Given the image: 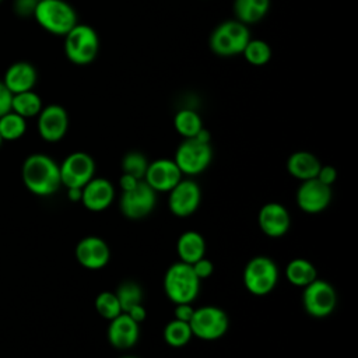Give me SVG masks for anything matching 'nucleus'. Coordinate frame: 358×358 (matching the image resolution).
<instances>
[{
  "instance_id": "nucleus-1",
  "label": "nucleus",
  "mask_w": 358,
  "mask_h": 358,
  "mask_svg": "<svg viewBox=\"0 0 358 358\" xmlns=\"http://www.w3.org/2000/svg\"><path fill=\"white\" fill-rule=\"evenodd\" d=\"M25 187L36 196H50L62 186L59 164L46 154H31L21 168Z\"/></svg>"
},
{
  "instance_id": "nucleus-2",
  "label": "nucleus",
  "mask_w": 358,
  "mask_h": 358,
  "mask_svg": "<svg viewBox=\"0 0 358 358\" xmlns=\"http://www.w3.org/2000/svg\"><path fill=\"white\" fill-rule=\"evenodd\" d=\"M164 291L173 303H192L200 292V280L192 264L172 263L164 275Z\"/></svg>"
},
{
  "instance_id": "nucleus-3",
  "label": "nucleus",
  "mask_w": 358,
  "mask_h": 358,
  "mask_svg": "<svg viewBox=\"0 0 358 358\" xmlns=\"http://www.w3.org/2000/svg\"><path fill=\"white\" fill-rule=\"evenodd\" d=\"M34 18L49 34L64 36L78 21L76 10L64 0H38Z\"/></svg>"
},
{
  "instance_id": "nucleus-4",
  "label": "nucleus",
  "mask_w": 358,
  "mask_h": 358,
  "mask_svg": "<svg viewBox=\"0 0 358 358\" xmlns=\"http://www.w3.org/2000/svg\"><path fill=\"white\" fill-rule=\"evenodd\" d=\"M250 39L248 25L238 20H227L218 24L208 38V46L217 56L231 57L242 55L246 43Z\"/></svg>"
},
{
  "instance_id": "nucleus-5",
  "label": "nucleus",
  "mask_w": 358,
  "mask_h": 358,
  "mask_svg": "<svg viewBox=\"0 0 358 358\" xmlns=\"http://www.w3.org/2000/svg\"><path fill=\"white\" fill-rule=\"evenodd\" d=\"M98 52L99 36L92 27L77 22L64 35V55L71 63L77 66L90 64L95 60Z\"/></svg>"
},
{
  "instance_id": "nucleus-6",
  "label": "nucleus",
  "mask_w": 358,
  "mask_h": 358,
  "mask_svg": "<svg viewBox=\"0 0 358 358\" xmlns=\"http://www.w3.org/2000/svg\"><path fill=\"white\" fill-rule=\"evenodd\" d=\"M277 281V264L267 256H256L250 259L243 268V285L252 295H267L274 289Z\"/></svg>"
},
{
  "instance_id": "nucleus-7",
  "label": "nucleus",
  "mask_w": 358,
  "mask_h": 358,
  "mask_svg": "<svg viewBox=\"0 0 358 358\" xmlns=\"http://www.w3.org/2000/svg\"><path fill=\"white\" fill-rule=\"evenodd\" d=\"M213 159V147L210 143L197 140L196 137L185 138L175 151V164L182 175L196 176L207 169Z\"/></svg>"
},
{
  "instance_id": "nucleus-8",
  "label": "nucleus",
  "mask_w": 358,
  "mask_h": 358,
  "mask_svg": "<svg viewBox=\"0 0 358 358\" xmlns=\"http://www.w3.org/2000/svg\"><path fill=\"white\" fill-rule=\"evenodd\" d=\"M189 326L197 338L213 341L227 333L228 316L221 308L206 305L194 309Z\"/></svg>"
},
{
  "instance_id": "nucleus-9",
  "label": "nucleus",
  "mask_w": 358,
  "mask_h": 358,
  "mask_svg": "<svg viewBox=\"0 0 358 358\" xmlns=\"http://www.w3.org/2000/svg\"><path fill=\"white\" fill-rule=\"evenodd\" d=\"M302 303L309 316L323 319L336 309L337 292L330 282L316 278L303 287Z\"/></svg>"
},
{
  "instance_id": "nucleus-10",
  "label": "nucleus",
  "mask_w": 358,
  "mask_h": 358,
  "mask_svg": "<svg viewBox=\"0 0 358 358\" xmlns=\"http://www.w3.org/2000/svg\"><path fill=\"white\" fill-rule=\"evenodd\" d=\"M157 204V192L144 180H140L133 189L122 192L119 207L122 214L129 220L145 218Z\"/></svg>"
},
{
  "instance_id": "nucleus-11",
  "label": "nucleus",
  "mask_w": 358,
  "mask_h": 358,
  "mask_svg": "<svg viewBox=\"0 0 358 358\" xmlns=\"http://www.w3.org/2000/svg\"><path fill=\"white\" fill-rule=\"evenodd\" d=\"M62 185L67 187H83L95 173L94 158L84 151L69 154L59 165Z\"/></svg>"
},
{
  "instance_id": "nucleus-12",
  "label": "nucleus",
  "mask_w": 358,
  "mask_h": 358,
  "mask_svg": "<svg viewBox=\"0 0 358 358\" xmlns=\"http://www.w3.org/2000/svg\"><path fill=\"white\" fill-rule=\"evenodd\" d=\"M201 190L193 179H180L171 190L168 207L179 218L192 215L200 206Z\"/></svg>"
},
{
  "instance_id": "nucleus-13",
  "label": "nucleus",
  "mask_w": 358,
  "mask_h": 358,
  "mask_svg": "<svg viewBox=\"0 0 358 358\" xmlns=\"http://www.w3.org/2000/svg\"><path fill=\"white\" fill-rule=\"evenodd\" d=\"M298 207L308 214H317L326 210L331 201V186H327L316 178L303 180L295 194Z\"/></svg>"
},
{
  "instance_id": "nucleus-14",
  "label": "nucleus",
  "mask_w": 358,
  "mask_h": 358,
  "mask_svg": "<svg viewBox=\"0 0 358 358\" xmlns=\"http://www.w3.org/2000/svg\"><path fill=\"white\" fill-rule=\"evenodd\" d=\"M38 133L48 143L60 141L69 129L67 110L57 103H50L38 113Z\"/></svg>"
},
{
  "instance_id": "nucleus-15",
  "label": "nucleus",
  "mask_w": 358,
  "mask_h": 358,
  "mask_svg": "<svg viewBox=\"0 0 358 358\" xmlns=\"http://www.w3.org/2000/svg\"><path fill=\"white\" fill-rule=\"evenodd\" d=\"M182 179V172L173 159L159 158L148 162L144 182L155 192H169Z\"/></svg>"
},
{
  "instance_id": "nucleus-16",
  "label": "nucleus",
  "mask_w": 358,
  "mask_h": 358,
  "mask_svg": "<svg viewBox=\"0 0 358 358\" xmlns=\"http://www.w3.org/2000/svg\"><path fill=\"white\" fill-rule=\"evenodd\" d=\"M77 262L88 270H99L105 267L110 259L108 243L99 236H85L76 246Z\"/></svg>"
},
{
  "instance_id": "nucleus-17",
  "label": "nucleus",
  "mask_w": 358,
  "mask_h": 358,
  "mask_svg": "<svg viewBox=\"0 0 358 358\" xmlns=\"http://www.w3.org/2000/svg\"><path fill=\"white\" fill-rule=\"evenodd\" d=\"M257 222L264 235L270 238H280L288 232L291 227V215L282 204L270 201L260 207Z\"/></svg>"
},
{
  "instance_id": "nucleus-18",
  "label": "nucleus",
  "mask_w": 358,
  "mask_h": 358,
  "mask_svg": "<svg viewBox=\"0 0 358 358\" xmlns=\"http://www.w3.org/2000/svg\"><path fill=\"white\" fill-rule=\"evenodd\" d=\"M106 336L110 345L119 350H127L137 343L140 336V324L127 313L122 312L109 320Z\"/></svg>"
},
{
  "instance_id": "nucleus-19",
  "label": "nucleus",
  "mask_w": 358,
  "mask_h": 358,
  "mask_svg": "<svg viewBox=\"0 0 358 358\" xmlns=\"http://www.w3.org/2000/svg\"><path fill=\"white\" fill-rule=\"evenodd\" d=\"M115 199V187L105 178H92L83 186L81 203L90 211L106 210Z\"/></svg>"
},
{
  "instance_id": "nucleus-20",
  "label": "nucleus",
  "mask_w": 358,
  "mask_h": 358,
  "mask_svg": "<svg viewBox=\"0 0 358 358\" xmlns=\"http://www.w3.org/2000/svg\"><path fill=\"white\" fill-rule=\"evenodd\" d=\"M38 80L36 69L28 62H15L10 64L4 73L3 83L11 94L29 91L35 87Z\"/></svg>"
},
{
  "instance_id": "nucleus-21",
  "label": "nucleus",
  "mask_w": 358,
  "mask_h": 358,
  "mask_svg": "<svg viewBox=\"0 0 358 358\" xmlns=\"http://www.w3.org/2000/svg\"><path fill=\"white\" fill-rule=\"evenodd\" d=\"M320 166L317 157L309 151H295L287 159L288 173L302 182L316 178Z\"/></svg>"
},
{
  "instance_id": "nucleus-22",
  "label": "nucleus",
  "mask_w": 358,
  "mask_h": 358,
  "mask_svg": "<svg viewBox=\"0 0 358 358\" xmlns=\"http://www.w3.org/2000/svg\"><path fill=\"white\" fill-rule=\"evenodd\" d=\"M176 252L179 260L187 264H193L206 255V241L197 231L183 232L176 242Z\"/></svg>"
},
{
  "instance_id": "nucleus-23",
  "label": "nucleus",
  "mask_w": 358,
  "mask_h": 358,
  "mask_svg": "<svg viewBox=\"0 0 358 358\" xmlns=\"http://www.w3.org/2000/svg\"><path fill=\"white\" fill-rule=\"evenodd\" d=\"M270 8V0H234L235 20L245 25L259 22Z\"/></svg>"
},
{
  "instance_id": "nucleus-24",
  "label": "nucleus",
  "mask_w": 358,
  "mask_h": 358,
  "mask_svg": "<svg viewBox=\"0 0 358 358\" xmlns=\"http://www.w3.org/2000/svg\"><path fill=\"white\" fill-rule=\"evenodd\" d=\"M285 277L292 285L303 288L317 278V271L313 263L306 259L296 257L288 262V264L285 266Z\"/></svg>"
},
{
  "instance_id": "nucleus-25",
  "label": "nucleus",
  "mask_w": 358,
  "mask_h": 358,
  "mask_svg": "<svg viewBox=\"0 0 358 358\" xmlns=\"http://www.w3.org/2000/svg\"><path fill=\"white\" fill-rule=\"evenodd\" d=\"M42 108H43L42 99L34 90L13 94L11 110L15 112L17 115L22 116L24 119L38 116V113L41 112Z\"/></svg>"
},
{
  "instance_id": "nucleus-26",
  "label": "nucleus",
  "mask_w": 358,
  "mask_h": 358,
  "mask_svg": "<svg viewBox=\"0 0 358 358\" xmlns=\"http://www.w3.org/2000/svg\"><path fill=\"white\" fill-rule=\"evenodd\" d=\"M173 127L183 138H192L204 126H203V120H201L200 115L196 110H193L190 108H185L175 113Z\"/></svg>"
},
{
  "instance_id": "nucleus-27",
  "label": "nucleus",
  "mask_w": 358,
  "mask_h": 358,
  "mask_svg": "<svg viewBox=\"0 0 358 358\" xmlns=\"http://www.w3.org/2000/svg\"><path fill=\"white\" fill-rule=\"evenodd\" d=\"M162 336L168 345L179 348V347L186 345L192 340L193 333H192V329L187 322L172 319L164 327Z\"/></svg>"
},
{
  "instance_id": "nucleus-28",
  "label": "nucleus",
  "mask_w": 358,
  "mask_h": 358,
  "mask_svg": "<svg viewBox=\"0 0 358 358\" xmlns=\"http://www.w3.org/2000/svg\"><path fill=\"white\" fill-rule=\"evenodd\" d=\"M27 130V122L22 116L10 110L0 116V136L3 141H14L24 136Z\"/></svg>"
},
{
  "instance_id": "nucleus-29",
  "label": "nucleus",
  "mask_w": 358,
  "mask_h": 358,
  "mask_svg": "<svg viewBox=\"0 0 358 358\" xmlns=\"http://www.w3.org/2000/svg\"><path fill=\"white\" fill-rule=\"evenodd\" d=\"M245 60L252 66H264L271 59V48L263 39H249L243 52Z\"/></svg>"
},
{
  "instance_id": "nucleus-30",
  "label": "nucleus",
  "mask_w": 358,
  "mask_h": 358,
  "mask_svg": "<svg viewBox=\"0 0 358 358\" xmlns=\"http://www.w3.org/2000/svg\"><path fill=\"white\" fill-rule=\"evenodd\" d=\"M116 296L120 303L122 312L129 310L131 306L143 303V289L141 287L134 281H123L117 289Z\"/></svg>"
},
{
  "instance_id": "nucleus-31",
  "label": "nucleus",
  "mask_w": 358,
  "mask_h": 358,
  "mask_svg": "<svg viewBox=\"0 0 358 358\" xmlns=\"http://www.w3.org/2000/svg\"><path fill=\"white\" fill-rule=\"evenodd\" d=\"M120 165H122L123 173H129L137 178L138 180H143L148 166V159L140 151H129L123 155Z\"/></svg>"
},
{
  "instance_id": "nucleus-32",
  "label": "nucleus",
  "mask_w": 358,
  "mask_h": 358,
  "mask_svg": "<svg viewBox=\"0 0 358 358\" xmlns=\"http://www.w3.org/2000/svg\"><path fill=\"white\" fill-rule=\"evenodd\" d=\"M95 310L106 320H112L122 313L120 303L115 292L102 291L95 298Z\"/></svg>"
},
{
  "instance_id": "nucleus-33",
  "label": "nucleus",
  "mask_w": 358,
  "mask_h": 358,
  "mask_svg": "<svg viewBox=\"0 0 358 358\" xmlns=\"http://www.w3.org/2000/svg\"><path fill=\"white\" fill-rule=\"evenodd\" d=\"M192 268H193L194 274L199 277L200 281L204 280V278H208L214 271V266H213L211 260H208L206 257H201L197 262H194L192 264Z\"/></svg>"
},
{
  "instance_id": "nucleus-34",
  "label": "nucleus",
  "mask_w": 358,
  "mask_h": 358,
  "mask_svg": "<svg viewBox=\"0 0 358 358\" xmlns=\"http://www.w3.org/2000/svg\"><path fill=\"white\" fill-rule=\"evenodd\" d=\"M316 179L320 180L322 183L327 185V186H331L337 179V171L331 165H322L319 172H317Z\"/></svg>"
},
{
  "instance_id": "nucleus-35",
  "label": "nucleus",
  "mask_w": 358,
  "mask_h": 358,
  "mask_svg": "<svg viewBox=\"0 0 358 358\" xmlns=\"http://www.w3.org/2000/svg\"><path fill=\"white\" fill-rule=\"evenodd\" d=\"M194 308L192 306V303H175V309H173V319L182 320V322H190L192 316H193Z\"/></svg>"
},
{
  "instance_id": "nucleus-36",
  "label": "nucleus",
  "mask_w": 358,
  "mask_h": 358,
  "mask_svg": "<svg viewBox=\"0 0 358 358\" xmlns=\"http://www.w3.org/2000/svg\"><path fill=\"white\" fill-rule=\"evenodd\" d=\"M11 98H13V94L4 85V83L0 81V116L11 110Z\"/></svg>"
},
{
  "instance_id": "nucleus-37",
  "label": "nucleus",
  "mask_w": 358,
  "mask_h": 358,
  "mask_svg": "<svg viewBox=\"0 0 358 358\" xmlns=\"http://www.w3.org/2000/svg\"><path fill=\"white\" fill-rule=\"evenodd\" d=\"M36 1L38 0H15V4H14L15 13L18 15H22V17L32 15L34 10H35V6H36Z\"/></svg>"
},
{
  "instance_id": "nucleus-38",
  "label": "nucleus",
  "mask_w": 358,
  "mask_h": 358,
  "mask_svg": "<svg viewBox=\"0 0 358 358\" xmlns=\"http://www.w3.org/2000/svg\"><path fill=\"white\" fill-rule=\"evenodd\" d=\"M124 313H127L134 322H137L138 324L141 323V322H144L145 320V317H147V312H145V308L143 306V303H138V305H134V306H131L129 310H126Z\"/></svg>"
},
{
  "instance_id": "nucleus-39",
  "label": "nucleus",
  "mask_w": 358,
  "mask_h": 358,
  "mask_svg": "<svg viewBox=\"0 0 358 358\" xmlns=\"http://www.w3.org/2000/svg\"><path fill=\"white\" fill-rule=\"evenodd\" d=\"M140 180L129 173H122V176L119 178V186L122 189V192H127L130 189H133Z\"/></svg>"
},
{
  "instance_id": "nucleus-40",
  "label": "nucleus",
  "mask_w": 358,
  "mask_h": 358,
  "mask_svg": "<svg viewBox=\"0 0 358 358\" xmlns=\"http://www.w3.org/2000/svg\"><path fill=\"white\" fill-rule=\"evenodd\" d=\"M83 187H67V197L71 201H81Z\"/></svg>"
},
{
  "instance_id": "nucleus-41",
  "label": "nucleus",
  "mask_w": 358,
  "mask_h": 358,
  "mask_svg": "<svg viewBox=\"0 0 358 358\" xmlns=\"http://www.w3.org/2000/svg\"><path fill=\"white\" fill-rule=\"evenodd\" d=\"M120 358H137V357H131V355H126V357H120Z\"/></svg>"
},
{
  "instance_id": "nucleus-42",
  "label": "nucleus",
  "mask_w": 358,
  "mask_h": 358,
  "mask_svg": "<svg viewBox=\"0 0 358 358\" xmlns=\"http://www.w3.org/2000/svg\"><path fill=\"white\" fill-rule=\"evenodd\" d=\"M1 143H3V138H1V136H0V145H1Z\"/></svg>"
},
{
  "instance_id": "nucleus-43",
  "label": "nucleus",
  "mask_w": 358,
  "mask_h": 358,
  "mask_svg": "<svg viewBox=\"0 0 358 358\" xmlns=\"http://www.w3.org/2000/svg\"><path fill=\"white\" fill-rule=\"evenodd\" d=\"M0 3H1V0H0Z\"/></svg>"
}]
</instances>
